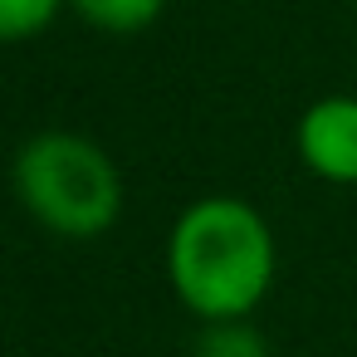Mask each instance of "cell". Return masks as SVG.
<instances>
[{
    "label": "cell",
    "instance_id": "cell-1",
    "mask_svg": "<svg viewBox=\"0 0 357 357\" xmlns=\"http://www.w3.org/2000/svg\"><path fill=\"white\" fill-rule=\"evenodd\" d=\"M274 269V230L245 196H201L167 235V284L201 323L250 318L269 298Z\"/></svg>",
    "mask_w": 357,
    "mask_h": 357
},
{
    "label": "cell",
    "instance_id": "cell-4",
    "mask_svg": "<svg viewBox=\"0 0 357 357\" xmlns=\"http://www.w3.org/2000/svg\"><path fill=\"white\" fill-rule=\"evenodd\" d=\"M69 10L103 35H142L162 20L167 0H69Z\"/></svg>",
    "mask_w": 357,
    "mask_h": 357
},
{
    "label": "cell",
    "instance_id": "cell-3",
    "mask_svg": "<svg viewBox=\"0 0 357 357\" xmlns=\"http://www.w3.org/2000/svg\"><path fill=\"white\" fill-rule=\"evenodd\" d=\"M298 162L328 186H357V98L328 93L298 113L294 128Z\"/></svg>",
    "mask_w": 357,
    "mask_h": 357
},
{
    "label": "cell",
    "instance_id": "cell-5",
    "mask_svg": "<svg viewBox=\"0 0 357 357\" xmlns=\"http://www.w3.org/2000/svg\"><path fill=\"white\" fill-rule=\"evenodd\" d=\"M196 357H269V337L250 318H220L196 333Z\"/></svg>",
    "mask_w": 357,
    "mask_h": 357
},
{
    "label": "cell",
    "instance_id": "cell-6",
    "mask_svg": "<svg viewBox=\"0 0 357 357\" xmlns=\"http://www.w3.org/2000/svg\"><path fill=\"white\" fill-rule=\"evenodd\" d=\"M59 10H69V0H0V45H25L45 35Z\"/></svg>",
    "mask_w": 357,
    "mask_h": 357
},
{
    "label": "cell",
    "instance_id": "cell-2",
    "mask_svg": "<svg viewBox=\"0 0 357 357\" xmlns=\"http://www.w3.org/2000/svg\"><path fill=\"white\" fill-rule=\"evenodd\" d=\"M15 201L59 240H98L123 215V172L84 132L45 128L20 142L10 162Z\"/></svg>",
    "mask_w": 357,
    "mask_h": 357
},
{
    "label": "cell",
    "instance_id": "cell-7",
    "mask_svg": "<svg viewBox=\"0 0 357 357\" xmlns=\"http://www.w3.org/2000/svg\"><path fill=\"white\" fill-rule=\"evenodd\" d=\"M352 6H357V0H352Z\"/></svg>",
    "mask_w": 357,
    "mask_h": 357
}]
</instances>
